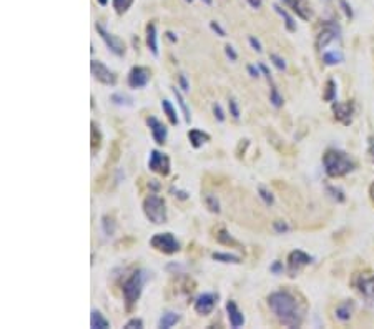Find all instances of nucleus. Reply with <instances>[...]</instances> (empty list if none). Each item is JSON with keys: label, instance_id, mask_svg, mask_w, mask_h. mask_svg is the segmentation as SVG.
<instances>
[{"label": "nucleus", "instance_id": "4d7b16f0", "mask_svg": "<svg viewBox=\"0 0 374 329\" xmlns=\"http://www.w3.org/2000/svg\"><path fill=\"white\" fill-rule=\"evenodd\" d=\"M369 193H371V198H372V201H374V183L371 185V190H369Z\"/></svg>", "mask_w": 374, "mask_h": 329}, {"label": "nucleus", "instance_id": "423d86ee", "mask_svg": "<svg viewBox=\"0 0 374 329\" xmlns=\"http://www.w3.org/2000/svg\"><path fill=\"white\" fill-rule=\"evenodd\" d=\"M95 29L98 32V35L100 38L103 40L105 45H106V49H108L113 55H117V57H123L125 55V52H126V47H125V42L122 38H118L117 35H113V33H110L108 30L105 29V27L102 24H97L95 25Z\"/></svg>", "mask_w": 374, "mask_h": 329}, {"label": "nucleus", "instance_id": "72a5a7b5", "mask_svg": "<svg viewBox=\"0 0 374 329\" xmlns=\"http://www.w3.org/2000/svg\"><path fill=\"white\" fill-rule=\"evenodd\" d=\"M258 194H259V198L265 201V205H268V206L275 205V194L270 190H266L265 186H258Z\"/></svg>", "mask_w": 374, "mask_h": 329}, {"label": "nucleus", "instance_id": "09e8293b", "mask_svg": "<svg viewBox=\"0 0 374 329\" xmlns=\"http://www.w3.org/2000/svg\"><path fill=\"white\" fill-rule=\"evenodd\" d=\"M339 4H341V7H343V12L346 13V17L353 18V15H355V12H353L351 5L348 4V0H339Z\"/></svg>", "mask_w": 374, "mask_h": 329}, {"label": "nucleus", "instance_id": "37998d69", "mask_svg": "<svg viewBox=\"0 0 374 329\" xmlns=\"http://www.w3.org/2000/svg\"><path fill=\"white\" fill-rule=\"evenodd\" d=\"M225 55L230 58V62H236L238 60V53L231 45H225Z\"/></svg>", "mask_w": 374, "mask_h": 329}, {"label": "nucleus", "instance_id": "473e14b6", "mask_svg": "<svg viewBox=\"0 0 374 329\" xmlns=\"http://www.w3.org/2000/svg\"><path fill=\"white\" fill-rule=\"evenodd\" d=\"M270 102H271L273 106H275V108H281L283 103H284L283 95L278 92V89L273 85V82H271V89H270Z\"/></svg>", "mask_w": 374, "mask_h": 329}, {"label": "nucleus", "instance_id": "4c0bfd02", "mask_svg": "<svg viewBox=\"0 0 374 329\" xmlns=\"http://www.w3.org/2000/svg\"><path fill=\"white\" fill-rule=\"evenodd\" d=\"M270 60H271L273 65H275L278 70H281V72L286 70V62H284V58H283V57L276 55V53H271V55H270Z\"/></svg>", "mask_w": 374, "mask_h": 329}, {"label": "nucleus", "instance_id": "412c9836", "mask_svg": "<svg viewBox=\"0 0 374 329\" xmlns=\"http://www.w3.org/2000/svg\"><path fill=\"white\" fill-rule=\"evenodd\" d=\"M290 4H291V7H293V10H295L303 20H308V18L311 17L310 4L306 2V0H290Z\"/></svg>", "mask_w": 374, "mask_h": 329}, {"label": "nucleus", "instance_id": "cd10ccee", "mask_svg": "<svg viewBox=\"0 0 374 329\" xmlns=\"http://www.w3.org/2000/svg\"><path fill=\"white\" fill-rule=\"evenodd\" d=\"M100 226H102V231H103L105 236H113V234H115L117 223H115V220H113L112 216H108V214H105V216H102V221H100Z\"/></svg>", "mask_w": 374, "mask_h": 329}, {"label": "nucleus", "instance_id": "052dcab7", "mask_svg": "<svg viewBox=\"0 0 374 329\" xmlns=\"http://www.w3.org/2000/svg\"><path fill=\"white\" fill-rule=\"evenodd\" d=\"M283 2H288L290 4V0H283Z\"/></svg>", "mask_w": 374, "mask_h": 329}, {"label": "nucleus", "instance_id": "9d476101", "mask_svg": "<svg viewBox=\"0 0 374 329\" xmlns=\"http://www.w3.org/2000/svg\"><path fill=\"white\" fill-rule=\"evenodd\" d=\"M313 263V256L303 250H295L288 254V271L290 276H296V274L303 270L304 266Z\"/></svg>", "mask_w": 374, "mask_h": 329}, {"label": "nucleus", "instance_id": "5701e85b", "mask_svg": "<svg viewBox=\"0 0 374 329\" xmlns=\"http://www.w3.org/2000/svg\"><path fill=\"white\" fill-rule=\"evenodd\" d=\"M180 321V314L178 313H173V311H166L162 314V318L158 321V327L162 329H170L173 327Z\"/></svg>", "mask_w": 374, "mask_h": 329}, {"label": "nucleus", "instance_id": "6e6552de", "mask_svg": "<svg viewBox=\"0 0 374 329\" xmlns=\"http://www.w3.org/2000/svg\"><path fill=\"white\" fill-rule=\"evenodd\" d=\"M148 168H150L151 171L162 174V177H168L170 171H171L170 157L165 155L163 151L151 150L150 151V158H148Z\"/></svg>", "mask_w": 374, "mask_h": 329}, {"label": "nucleus", "instance_id": "a19ab883", "mask_svg": "<svg viewBox=\"0 0 374 329\" xmlns=\"http://www.w3.org/2000/svg\"><path fill=\"white\" fill-rule=\"evenodd\" d=\"M213 115H215V118L218 120L219 123H223L225 122V112H223V108H222V105L219 103H213Z\"/></svg>", "mask_w": 374, "mask_h": 329}, {"label": "nucleus", "instance_id": "a211bd4d", "mask_svg": "<svg viewBox=\"0 0 374 329\" xmlns=\"http://www.w3.org/2000/svg\"><path fill=\"white\" fill-rule=\"evenodd\" d=\"M356 286H358L359 293H363L364 296L374 298V278H368V276L359 274L356 279Z\"/></svg>", "mask_w": 374, "mask_h": 329}, {"label": "nucleus", "instance_id": "5fc2aeb1", "mask_svg": "<svg viewBox=\"0 0 374 329\" xmlns=\"http://www.w3.org/2000/svg\"><path fill=\"white\" fill-rule=\"evenodd\" d=\"M248 4L253 7V9H259V7H261V0H248Z\"/></svg>", "mask_w": 374, "mask_h": 329}, {"label": "nucleus", "instance_id": "864d4df0", "mask_svg": "<svg viewBox=\"0 0 374 329\" xmlns=\"http://www.w3.org/2000/svg\"><path fill=\"white\" fill-rule=\"evenodd\" d=\"M150 188L153 191H158L160 190V183H158V180H150Z\"/></svg>", "mask_w": 374, "mask_h": 329}, {"label": "nucleus", "instance_id": "c9c22d12", "mask_svg": "<svg viewBox=\"0 0 374 329\" xmlns=\"http://www.w3.org/2000/svg\"><path fill=\"white\" fill-rule=\"evenodd\" d=\"M273 230H275L278 234H284V233H288L291 228H290V225L286 223V221H283V220H276V221H273Z\"/></svg>", "mask_w": 374, "mask_h": 329}, {"label": "nucleus", "instance_id": "1a4fd4ad", "mask_svg": "<svg viewBox=\"0 0 374 329\" xmlns=\"http://www.w3.org/2000/svg\"><path fill=\"white\" fill-rule=\"evenodd\" d=\"M151 78V70L148 67H143V65H137L133 67L128 73V78H126V82H128V86L133 90L137 89H143V86L148 85Z\"/></svg>", "mask_w": 374, "mask_h": 329}, {"label": "nucleus", "instance_id": "8fccbe9b", "mask_svg": "<svg viewBox=\"0 0 374 329\" xmlns=\"http://www.w3.org/2000/svg\"><path fill=\"white\" fill-rule=\"evenodd\" d=\"M248 73H250V77H253V78H258L259 75H261V70H259V67L248 65Z\"/></svg>", "mask_w": 374, "mask_h": 329}, {"label": "nucleus", "instance_id": "a878e982", "mask_svg": "<svg viewBox=\"0 0 374 329\" xmlns=\"http://www.w3.org/2000/svg\"><path fill=\"white\" fill-rule=\"evenodd\" d=\"M211 258L215 261H219V263H226V265H239L241 263V258L236 256V254H231V253H213Z\"/></svg>", "mask_w": 374, "mask_h": 329}, {"label": "nucleus", "instance_id": "2eb2a0df", "mask_svg": "<svg viewBox=\"0 0 374 329\" xmlns=\"http://www.w3.org/2000/svg\"><path fill=\"white\" fill-rule=\"evenodd\" d=\"M226 313H228V321L233 329H238L245 324V314L239 311L238 304L233 299H230L228 303H226Z\"/></svg>", "mask_w": 374, "mask_h": 329}, {"label": "nucleus", "instance_id": "39448f33", "mask_svg": "<svg viewBox=\"0 0 374 329\" xmlns=\"http://www.w3.org/2000/svg\"><path fill=\"white\" fill-rule=\"evenodd\" d=\"M150 246L153 250H157L163 254H175L180 251V241L175 238V234L166 231V233H157L150 238Z\"/></svg>", "mask_w": 374, "mask_h": 329}, {"label": "nucleus", "instance_id": "3c124183", "mask_svg": "<svg viewBox=\"0 0 374 329\" xmlns=\"http://www.w3.org/2000/svg\"><path fill=\"white\" fill-rule=\"evenodd\" d=\"M258 67H259V70H261L263 75H265L266 78H268V82H273V77H271V72H270L268 67H266L265 63H259Z\"/></svg>", "mask_w": 374, "mask_h": 329}, {"label": "nucleus", "instance_id": "20e7f679", "mask_svg": "<svg viewBox=\"0 0 374 329\" xmlns=\"http://www.w3.org/2000/svg\"><path fill=\"white\" fill-rule=\"evenodd\" d=\"M143 213L151 223L155 225H163L166 223V203L162 196H158L157 193H150L148 196L143 200Z\"/></svg>", "mask_w": 374, "mask_h": 329}, {"label": "nucleus", "instance_id": "a18cd8bd", "mask_svg": "<svg viewBox=\"0 0 374 329\" xmlns=\"http://www.w3.org/2000/svg\"><path fill=\"white\" fill-rule=\"evenodd\" d=\"M178 83H180V89L183 92H190V83H188V80H186L185 73H180L178 75Z\"/></svg>", "mask_w": 374, "mask_h": 329}, {"label": "nucleus", "instance_id": "c03bdc74", "mask_svg": "<svg viewBox=\"0 0 374 329\" xmlns=\"http://www.w3.org/2000/svg\"><path fill=\"white\" fill-rule=\"evenodd\" d=\"M210 29L216 33L218 37H226V32H225V29L222 25H219L218 22H215V20H213V22H210Z\"/></svg>", "mask_w": 374, "mask_h": 329}, {"label": "nucleus", "instance_id": "79ce46f5", "mask_svg": "<svg viewBox=\"0 0 374 329\" xmlns=\"http://www.w3.org/2000/svg\"><path fill=\"white\" fill-rule=\"evenodd\" d=\"M142 327H143L142 318H131L128 323L125 324V329H142Z\"/></svg>", "mask_w": 374, "mask_h": 329}, {"label": "nucleus", "instance_id": "c756f323", "mask_svg": "<svg viewBox=\"0 0 374 329\" xmlns=\"http://www.w3.org/2000/svg\"><path fill=\"white\" fill-rule=\"evenodd\" d=\"M203 203H205V206L208 208V211H211V213H219L222 211V208H219V201H218V198H216V194H213V193H205L203 194Z\"/></svg>", "mask_w": 374, "mask_h": 329}, {"label": "nucleus", "instance_id": "ddd939ff", "mask_svg": "<svg viewBox=\"0 0 374 329\" xmlns=\"http://www.w3.org/2000/svg\"><path fill=\"white\" fill-rule=\"evenodd\" d=\"M146 125H148L150 133H151L153 140H155V143L157 145H165L166 138H168V128H166V125L160 122L157 117H148V118H146Z\"/></svg>", "mask_w": 374, "mask_h": 329}, {"label": "nucleus", "instance_id": "e433bc0d", "mask_svg": "<svg viewBox=\"0 0 374 329\" xmlns=\"http://www.w3.org/2000/svg\"><path fill=\"white\" fill-rule=\"evenodd\" d=\"M326 191H328V194H329L333 200L344 201V193L339 190V188H336V186H326Z\"/></svg>", "mask_w": 374, "mask_h": 329}, {"label": "nucleus", "instance_id": "f3484780", "mask_svg": "<svg viewBox=\"0 0 374 329\" xmlns=\"http://www.w3.org/2000/svg\"><path fill=\"white\" fill-rule=\"evenodd\" d=\"M188 140H190V145L193 146L195 150L202 148L205 143L210 142V135L203 130H198V128H193L188 131Z\"/></svg>", "mask_w": 374, "mask_h": 329}, {"label": "nucleus", "instance_id": "4468645a", "mask_svg": "<svg viewBox=\"0 0 374 329\" xmlns=\"http://www.w3.org/2000/svg\"><path fill=\"white\" fill-rule=\"evenodd\" d=\"M333 112H335L336 120L343 125H349L355 115V105L353 102H333Z\"/></svg>", "mask_w": 374, "mask_h": 329}, {"label": "nucleus", "instance_id": "49530a36", "mask_svg": "<svg viewBox=\"0 0 374 329\" xmlns=\"http://www.w3.org/2000/svg\"><path fill=\"white\" fill-rule=\"evenodd\" d=\"M248 42H250V45H251V49H253V50L263 52V45H261V42H259V40H258L256 37H248Z\"/></svg>", "mask_w": 374, "mask_h": 329}, {"label": "nucleus", "instance_id": "6ab92c4d", "mask_svg": "<svg viewBox=\"0 0 374 329\" xmlns=\"http://www.w3.org/2000/svg\"><path fill=\"white\" fill-rule=\"evenodd\" d=\"M90 326L93 329H108L110 327V321L106 319L98 310H92V313H90Z\"/></svg>", "mask_w": 374, "mask_h": 329}, {"label": "nucleus", "instance_id": "58836bf2", "mask_svg": "<svg viewBox=\"0 0 374 329\" xmlns=\"http://www.w3.org/2000/svg\"><path fill=\"white\" fill-rule=\"evenodd\" d=\"M100 140H102V137H100V131L98 128L95 126V123H92V150H95L100 146Z\"/></svg>", "mask_w": 374, "mask_h": 329}, {"label": "nucleus", "instance_id": "aec40b11", "mask_svg": "<svg viewBox=\"0 0 374 329\" xmlns=\"http://www.w3.org/2000/svg\"><path fill=\"white\" fill-rule=\"evenodd\" d=\"M110 102L117 106H122V108H131L133 106V98L130 95H126L123 92H115L110 95Z\"/></svg>", "mask_w": 374, "mask_h": 329}, {"label": "nucleus", "instance_id": "9b49d317", "mask_svg": "<svg viewBox=\"0 0 374 329\" xmlns=\"http://www.w3.org/2000/svg\"><path fill=\"white\" fill-rule=\"evenodd\" d=\"M339 33H341V30H339V27L336 24H333V22L324 24L321 32H319L318 37H316V49L324 50L326 47L331 45L335 40L339 38Z\"/></svg>", "mask_w": 374, "mask_h": 329}, {"label": "nucleus", "instance_id": "f704fd0d", "mask_svg": "<svg viewBox=\"0 0 374 329\" xmlns=\"http://www.w3.org/2000/svg\"><path fill=\"white\" fill-rule=\"evenodd\" d=\"M131 4H133V0H112L113 9H115V12L120 13V15L128 10L131 7Z\"/></svg>", "mask_w": 374, "mask_h": 329}, {"label": "nucleus", "instance_id": "13d9d810", "mask_svg": "<svg viewBox=\"0 0 374 329\" xmlns=\"http://www.w3.org/2000/svg\"><path fill=\"white\" fill-rule=\"evenodd\" d=\"M97 2H98L100 5H106V4H108V0H97Z\"/></svg>", "mask_w": 374, "mask_h": 329}, {"label": "nucleus", "instance_id": "680f3d73", "mask_svg": "<svg viewBox=\"0 0 374 329\" xmlns=\"http://www.w3.org/2000/svg\"><path fill=\"white\" fill-rule=\"evenodd\" d=\"M186 2H193V0H186Z\"/></svg>", "mask_w": 374, "mask_h": 329}, {"label": "nucleus", "instance_id": "bf43d9fd", "mask_svg": "<svg viewBox=\"0 0 374 329\" xmlns=\"http://www.w3.org/2000/svg\"><path fill=\"white\" fill-rule=\"evenodd\" d=\"M203 2H205L206 5H211V4H213V0H203Z\"/></svg>", "mask_w": 374, "mask_h": 329}, {"label": "nucleus", "instance_id": "bb28decb", "mask_svg": "<svg viewBox=\"0 0 374 329\" xmlns=\"http://www.w3.org/2000/svg\"><path fill=\"white\" fill-rule=\"evenodd\" d=\"M336 95H338V83L335 82L333 78H329L328 82L324 85V93H323V98L326 102H335L336 100Z\"/></svg>", "mask_w": 374, "mask_h": 329}, {"label": "nucleus", "instance_id": "ea45409f", "mask_svg": "<svg viewBox=\"0 0 374 329\" xmlns=\"http://www.w3.org/2000/svg\"><path fill=\"white\" fill-rule=\"evenodd\" d=\"M228 108H230V115L235 120H239V106H238V102L235 98L228 100Z\"/></svg>", "mask_w": 374, "mask_h": 329}, {"label": "nucleus", "instance_id": "4be33fe9", "mask_svg": "<svg viewBox=\"0 0 374 329\" xmlns=\"http://www.w3.org/2000/svg\"><path fill=\"white\" fill-rule=\"evenodd\" d=\"M353 310H355V304H353L351 301H344V303H341L336 308V318L339 321H343V323H346V321L351 319Z\"/></svg>", "mask_w": 374, "mask_h": 329}, {"label": "nucleus", "instance_id": "393cba45", "mask_svg": "<svg viewBox=\"0 0 374 329\" xmlns=\"http://www.w3.org/2000/svg\"><path fill=\"white\" fill-rule=\"evenodd\" d=\"M171 92H173V95H175V98H177V102H178V106L180 108H182V113H183V118H185V122L186 123H191V113H190V108L188 106H186V102H185V98H183V95H182V92H180L177 86L175 89H171Z\"/></svg>", "mask_w": 374, "mask_h": 329}, {"label": "nucleus", "instance_id": "de8ad7c7", "mask_svg": "<svg viewBox=\"0 0 374 329\" xmlns=\"http://www.w3.org/2000/svg\"><path fill=\"white\" fill-rule=\"evenodd\" d=\"M270 271H271L273 274H281V273L284 271V266H283L281 261H275V263H273V265L270 266Z\"/></svg>", "mask_w": 374, "mask_h": 329}, {"label": "nucleus", "instance_id": "b1692460", "mask_svg": "<svg viewBox=\"0 0 374 329\" xmlns=\"http://www.w3.org/2000/svg\"><path fill=\"white\" fill-rule=\"evenodd\" d=\"M162 108H163V112H165L166 118L170 120V123H171L173 126H178V125H180L178 113H177V110H175V106L171 105L170 100H166V98L162 100Z\"/></svg>", "mask_w": 374, "mask_h": 329}, {"label": "nucleus", "instance_id": "f03ea898", "mask_svg": "<svg viewBox=\"0 0 374 329\" xmlns=\"http://www.w3.org/2000/svg\"><path fill=\"white\" fill-rule=\"evenodd\" d=\"M323 165H324V171L328 177L331 178H339L344 177V174L351 173L355 170V162L353 158L341 150H328L323 157Z\"/></svg>", "mask_w": 374, "mask_h": 329}, {"label": "nucleus", "instance_id": "603ef678", "mask_svg": "<svg viewBox=\"0 0 374 329\" xmlns=\"http://www.w3.org/2000/svg\"><path fill=\"white\" fill-rule=\"evenodd\" d=\"M369 157H371V160L374 162V137H369Z\"/></svg>", "mask_w": 374, "mask_h": 329}, {"label": "nucleus", "instance_id": "c85d7f7f", "mask_svg": "<svg viewBox=\"0 0 374 329\" xmlns=\"http://www.w3.org/2000/svg\"><path fill=\"white\" fill-rule=\"evenodd\" d=\"M343 60H344V57H343V53L339 50H331V52H324L323 53V62H324V65H328V67L341 63Z\"/></svg>", "mask_w": 374, "mask_h": 329}, {"label": "nucleus", "instance_id": "0eeeda50", "mask_svg": "<svg viewBox=\"0 0 374 329\" xmlns=\"http://www.w3.org/2000/svg\"><path fill=\"white\" fill-rule=\"evenodd\" d=\"M90 72H92L93 78H95L97 82H100L102 85H106V86H115L117 85L115 72L110 70L108 67L100 62V60H92V62H90Z\"/></svg>", "mask_w": 374, "mask_h": 329}, {"label": "nucleus", "instance_id": "dca6fc26", "mask_svg": "<svg viewBox=\"0 0 374 329\" xmlns=\"http://www.w3.org/2000/svg\"><path fill=\"white\" fill-rule=\"evenodd\" d=\"M146 47H148V50L155 57L160 55V50H158V33H157V25L155 24H148V25H146Z\"/></svg>", "mask_w": 374, "mask_h": 329}, {"label": "nucleus", "instance_id": "f257e3e1", "mask_svg": "<svg viewBox=\"0 0 374 329\" xmlns=\"http://www.w3.org/2000/svg\"><path fill=\"white\" fill-rule=\"evenodd\" d=\"M268 306L278 321L286 327H299L303 324V313L295 296L288 291H275L268 296Z\"/></svg>", "mask_w": 374, "mask_h": 329}, {"label": "nucleus", "instance_id": "2f4dec72", "mask_svg": "<svg viewBox=\"0 0 374 329\" xmlns=\"http://www.w3.org/2000/svg\"><path fill=\"white\" fill-rule=\"evenodd\" d=\"M216 239H218V243H222V245H225V246H239V243L231 236V234L226 231V230H219L218 231V234H216Z\"/></svg>", "mask_w": 374, "mask_h": 329}, {"label": "nucleus", "instance_id": "6e6d98bb", "mask_svg": "<svg viewBox=\"0 0 374 329\" xmlns=\"http://www.w3.org/2000/svg\"><path fill=\"white\" fill-rule=\"evenodd\" d=\"M166 38H168L170 40V42H173V43H177V35H175V33H173V32H166Z\"/></svg>", "mask_w": 374, "mask_h": 329}, {"label": "nucleus", "instance_id": "7c9ffc66", "mask_svg": "<svg viewBox=\"0 0 374 329\" xmlns=\"http://www.w3.org/2000/svg\"><path fill=\"white\" fill-rule=\"evenodd\" d=\"M275 10L281 15V18L284 20V25H286V29H288V32H296V22H295V18H293L288 12H286L284 9H281L279 5H275Z\"/></svg>", "mask_w": 374, "mask_h": 329}, {"label": "nucleus", "instance_id": "7ed1b4c3", "mask_svg": "<svg viewBox=\"0 0 374 329\" xmlns=\"http://www.w3.org/2000/svg\"><path fill=\"white\" fill-rule=\"evenodd\" d=\"M148 279V271L146 270H135L123 283V298L126 311H131L133 306L138 303L140 296L143 293V286Z\"/></svg>", "mask_w": 374, "mask_h": 329}, {"label": "nucleus", "instance_id": "f8f14e48", "mask_svg": "<svg viewBox=\"0 0 374 329\" xmlns=\"http://www.w3.org/2000/svg\"><path fill=\"white\" fill-rule=\"evenodd\" d=\"M216 304H218V294L208 291V293L200 294V296L196 298V301H195V304H193V308H195V311L198 314L206 316V314H210L213 310H215Z\"/></svg>", "mask_w": 374, "mask_h": 329}]
</instances>
